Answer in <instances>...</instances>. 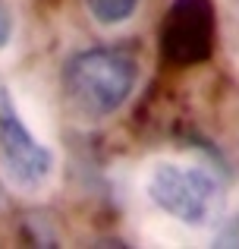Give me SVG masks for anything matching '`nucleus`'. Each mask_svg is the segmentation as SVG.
I'll return each mask as SVG.
<instances>
[{
	"instance_id": "nucleus-1",
	"label": "nucleus",
	"mask_w": 239,
	"mask_h": 249,
	"mask_svg": "<svg viewBox=\"0 0 239 249\" xmlns=\"http://www.w3.org/2000/svg\"><path fill=\"white\" fill-rule=\"evenodd\" d=\"M139 79V63L123 48H92L69 57L63 67V91L85 117H107L126 104Z\"/></svg>"
},
{
	"instance_id": "nucleus-2",
	"label": "nucleus",
	"mask_w": 239,
	"mask_h": 249,
	"mask_svg": "<svg viewBox=\"0 0 239 249\" xmlns=\"http://www.w3.org/2000/svg\"><path fill=\"white\" fill-rule=\"evenodd\" d=\"M145 193L164 214L186 227H208L223 208L217 174L192 161H158L148 170Z\"/></svg>"
},
{
	"instance_id": "nucleus-3",
	"label": "nucleus",
	"mask_w": 239,
	"mask_h": 249,
	"mask_svg": "<svg viewBox=\"0 0 239 249\" xmlns=\"http://www.w3.org/2000/svg\"><path fill=\"white\" fill-rule=\"evenodd\" d=\"M0 164L22 189H41L54 174V155L25 126L13 95L0 85Z\"/></svg>"
},
{
	"instance_id": "nucleus-4",
	"label": "nucleus",
	"mask_w": 239,
	"mask_h": 249,
	"mask_svg": "<svg viewBox=\"0 0 239 249\" xmlns=\"http://www.w3.org/2000/svg\"><path fill=\"white\" fill-rule=\"evenodd\" d=\"M214 3L211 0H173L160 25V54L173 67L205 63L214 51Z\"/></svg>"
},
{
	"instance_id": "nucleus-5",
	"label": "nucleus",
	"mask_w": 239,
	"mask_h": 249,
	"mask_svg": "<svg viewBox=\"0 0 239 249\" xmlns=\"http://www.w3.org/2000/svg\"><path fill=\"white\" fill-rule=\"evenodd\" d=\"M85 6L101 25H120L135 13L139 0H85Z\"/></svg>"
},
{
	"instance_id": "nucleus-6",
	"label": "nucleus",
	"mask_w": 239,
	"mask_h": 249,
	"mask_svg": "<svg viewBox=\"0 0 239 249\" xmlns=\"http://www.w3.org/2000/svg\"><path fill=\"white\" fill-rule=\"evenodd\" d=\"M10 38H13V13H10V6L0 0V48H6Z\"/></svg>"
}]
</instances>
